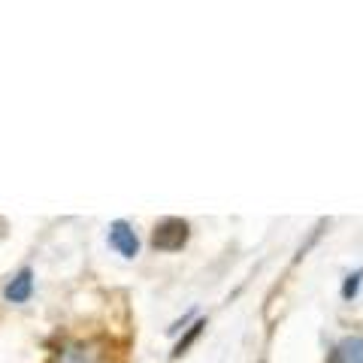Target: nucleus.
<instances>
[{
    "label": "nucleus",
    "mask_w": 363,
    "mask_h": 363,
    "mask_svg": "<svg viewBox=\"0 0 363 363\" xmlns=\"http://www.w3.org/2000/svg\"><path fill=\"white\" fill-rule=\"evenodd\" d=\"M360 279H363V269H357V272H351V276L345 279V285H342V297H345V300H354V297H357Z\"/></svg>",
    "instance_id": "6"
},
{
    "label": "nucleus",
    "mask_w": 363,
    "mask_h": 363,
    "mask_svg": "<svg viewBox=\"0 0 363 363\" xmlns=\"http://www.w3.org/2000/svg\"><path fill=\"white\" fill-rule=\"evenodd\" d=\"M203 327H206V321H203V318H197V321H194V324H191L188 330H185V336H182L179 342H176V348H173V354H169V357H173V360H179L182 354H185V351H188V348H191V345H194L197 339H200Z\"/></svg>",
    "instance_id": "5"
},
{
    "label": "nucleus",
    "mask_w": 363,
    "mask_h": 363,
    "mask_svg": "<svg viewBox=\"0 0 363 363\" xmlns=\"http://www.w3.org/2000/svg\"><path fill=\"white\" fill-rule=\"evenodd\" d=\"M61 363H85V351H64Z\"/></svg>",
    "instance_id": "7"
},
{
    "label": "nucleus",
    "mask_w": 363,
    "mask_h": 363,
    "mask_svg": "<svg viewBox=\"0 0 363 363\" xmlns=\"http://www.w3.org/2000/svg\"><path fill=\"white\" fill-rule=\"evenodd\" d=\"M191 240V224L176 215H167L155 224L152 230V248L155 252H182Z\"/></svg>",
    "instance_id": "1"
},
{
    "label": "nucleus",
    "mask_w": 363,
    "mask_h": 363,
    "mask_svg": "<svg viewBox=\"0 0 363 363\" xmlns=\"http://www.w3.org/2000/svg\"><path fill=\"white\" fill-rule=\"evenodd\" d=\"M330 363H363V339L360 336L342 339V342L333 348Z\"/></svg>",
    "instance_id": "4"
},
{
    "label": "nucleus",
    "mask_w": 363,
    "mask_h": 363,
    "mask_svg": "<svg viewBox=\"0 0 363 363\" xmlns=\"http://www.w3.org/2000/svg\"><path fill=\"white\" fill-rule=\"evenodd\" d=\"M30 294H33V269L25 267V269H18L16 279L4 288V300L6 303H28Z\"/></svg>",
    "instance_id": "3"
},
{
    "label": "nucleus",
    "mask_w": 363,
    "mask_h": 363,
    "mask_svg": "<svg viewBox=\"0 0 363 363\" xmlns=\"http://www.w3.org/2000/svg\"><path fill=\"white\" fill-rule=\"evenodd\" d=\"M109 245L116 248L121 257H136L140 255V240H136V230L128 221H112L109 224Z\"/></svg>",
    "instance_id": "2"
}]
</instances>
